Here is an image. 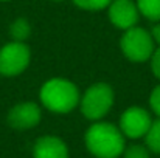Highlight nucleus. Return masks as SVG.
<instances>
[{
    "label": "nucleus",
    "instance_id": "6",
    "mask_svg": "<svg viewBox=\"0 0 160 158\" xmlns=\"http://www.w3.org/2000/svg\"><path fill=\"white\" fill-rule=\"evenodd\" d=\"M151 116L142 107H129L123 112L120 118V130L128 138L145 136L151 127Z\"/></svg>",
    "mask_w": 160,
    "mask_h": 158
},
{
    "label": "nucleus",
    "instance_id": "12",
    "mask_svg": "<svg viewBox=\"0 0 160 158\" xmlns=\"http://www.w3.org/2000/svg\"><path fill=\"white\" fill-rule=\"evenodd\" d=\"M145 138H146L148 149L152 151V152H156V154H160V118L157 121H152L151 122V127L146 132Z\"/></svg>",
    "mask_w": 160,
    "mask_h": 158
},
{
    "label": "nucleus",
    "instance_id": "11",
    "mask_svg": "<svg viewBox=\"0 0 160 158\" xmlns=\"http://www.w3.org/2000/svg\"><path fill=\"white\" fill-rule=\"evenodd\" d=\"M9 33H11V37L16 42H23L31 34L30 22L27 19H17V20H14L12 25H11V28H9Z\"/></svg>",
    "mask_w": 160,
    "mask_h": 158
},
{
    "label": "nucleus",
    "instance_id": "14",
    "mask_svg": "<svg viewBox=\"0 0 160 158\" xmlns=\"http://www.w3.org/2000/svg\"><path fill=\"white\" fill-rule=\"evenodd\" d=\"M124 158H149V152L145 146H140V144H132L129 146L128 149L123 151Z\"/></svg>",
    "mask_w": 160,
    "mask_h": 158
},
{
    "label": "nucleus",
    "instance_id": "1",
    "mask_svg": "<svg viewBox=\"0 0 160 158\" xmlns=\"http://www.w3.org/2000/svg\"><path fill=\"white\" fill-rule=\"evenodd\" d=\"M86 146L97 158H118L124 151V138L110 122H95L86 133Z\"/></svg>",
    "mask_w": 160,
    "mask_h": 158
},
{
    "label": "nucleus",
    "instance_id": "5",
    "mask_svg": "<svg viewBox=\"0 0 160 158\" xmlns=\"http://www.w3.org/2000/svg\"><path fill=\"white\" fill-rule=\"evenodd\" d=\"M31 53L23 42H9L0 48V74L17 76L30 64Z\"/></svg>",
    "mask_w": 160,
    "mask_h": 158
},
{
    "label": "nucleus",
    "instance_id": "19",
    "mask_svg": "<svg viewBox=\"0 0 160 158\" xmlns=\"http://www.w3.org/2000/svg\"><path fill=\"white\" fill-rule=\"evenodd\" d=\"M0 2H6V0H0Z\"/></svg>",
    "mask_w": 160,
    "mask_h": 158
},
{
    "label": "nucleus",
    "instance_id": "8",
    "mask_svg": "<svg viewBox=\"0 0 160 158\" xmlns=\"http://www.w3.org/2000/svg\"><path fill=\"white\" fill-rule=\"evenodd\" d=\"M109 19L120 30H129L138 22V9L132 0H112L109 5Z\"/></svg>",
    "mask_w": 160,
    "mask_h": 158
},
{
    "label": "nucleus",
    "instance_id": "15",
    "mask_svg": "<svg viewBox=\"0 0 160 158\" xmlns=\"http://www.w3.org/2000/svg\"><path fill=\"white\" fill-rule=\"evenodd\" d=\"M149 104H151V108L154 110V113L160 118V85H157L152 90L151 98H149Z\"/></svg>",
    "mask_w": 160,
    "mask_h": 158
},
{
    "label": "nucleus",
    "instance_id": "7",
    "mask_svg": "<svg viewBox=\"0 0 160 158\" xmlns=\"http://www.w3.org/2000/svg\"><path fill=\"white\" fill-rule=\"evenodd\" d=\"M42 113L39 105L34 103H22L14 105L8 113V122L17 130H27L36 127L41 122Z\"/></svg>",
    "mask_w": 160,
    "mask_h": 158
},
{
    "label": "nucleus",
    "instance_id": "2",
    "mask_svg": "<svg viewBox=\"0 0 160 158\" xmlns=\"http://www.w3.org/2000/svg\"><path fill=\"white\" fill-rule=\"evenodd\" d=\"M41 103L53 113H68L79 103L78 87L67 79L53 78L41 89Z\"/></svg>",
    "mask_w": 160,
    "mask_h": 158
},
{
    "label": "nucleus",
    "instance_id": "4",
    "mask_svg": "<svg viewBox=\"0 0 160 158\" xmlns=\"http://www.w3.org/2000/svg\"><path fill=\"white\" fill-rule=\"evenodd\" d=\"M120 47L129 60L145 62V60L151 59V56L154 53V41H152V36L149 31H146L140 26H132L124 31Z\"/></svg>",
    "mask_w": 160,
    "mask_h": 158
},
{
    "label": "nucleus",
    "instance_id": "18",
    "mask_svg": "<svg viewBox=\"0 0 160 158\" xmlns=\"http://www.w3.org/2000/svg\"><path fill=\"white\" fill-rule=\"evenodd\" d=\"M53 2H62V0H53Z\"/></svg>",
    "mask_w": 160,
    "mask_h": 158
},
{
    "label": "nucleus",
    "instance_id": "9",
    "mask_svg": "<svg viewBox=\"0 0 160 158\" xmlns=\"http://www.w3.org/2000/svg\"><path fill=\"white\" fill-rule=\"evenodd\" d=\"M34 158H68L65 143L58 136H42L36 141L33 149Z\"/></svg>",
    "mask_w": 160,
    "mask_h": 158
},
{
    "label": "nucleus",
    "instance_id": "13",
    "mask_svg": "<svg viewBox=\"0 0 160 158\" xmlns=\"http://www.w3.org/2000/svg\"><path fill=\"white\" fill-rule=\"evenodd\" d=\"M76 6L87 9V11H98V9H104L107 8L112 0H73Z\"/></svg>",
    "mask_w": 160,
    "mask_h": 158
},
{
    "label": "nucleus",
    "instance_id": "16",
    "mask_svg": "<svg viewBox=\"0 0 160 158\" xmlns=\"http://www.w3.org/2000/svg\"><path fill=\"white\" fill-rule=\"evenodd\" d=\"M151 68H152V73L156 74V78L160 79V47L157 50H154L152 56H151Z\"/></svg>",
    "mask_w": 160,
    "mask_h": 158
},
{
    "label": "nucleus",
    "instance_id": "3",
    "mask_svg": "<svg viewBox=\"0 0 160 158\" xmlns=\"http://www.w3.org/2000/svg\"><path fill=\"white\" fill-rule=\"evenodd\" d=\"M79 103H81V112L87 119L98 121L110 110L113 104V90L109 84L97 82L86 90Z\"/></svg>",
    "mask_w": 160,
    "mask_h": 158
},
{
    "label": "nucleus",
    "instance_id": "10",
    "mask_svg": "<svg viewBox=\"0 0 160 158\" xmlns=\"http://www.w3.org/2000/svg\"><path fill=\"white\" fill-rule=\"evenodd\" d=\"M137 9L149 20H160V0H137Z\"/></svg>",
    "mask_w": 160,
    "mask_h": 158
},
{
    "label": "nucleus",
    "instance_id": "17",
    "mask_svg": "<svg viewBox=\"0 0 160 158\" xmlns=\"http://www.w3.org/2000/svg\"><path fill=\"white\" fill-rule=\"evenodd\" d=\"M151 36H152V41H154V42H157V44L160 45V23L159 25H156V26L152 28Z\"/></svg>",
    "mask_w": 160,
    "mask_h": 158
}]
</instances>
